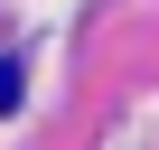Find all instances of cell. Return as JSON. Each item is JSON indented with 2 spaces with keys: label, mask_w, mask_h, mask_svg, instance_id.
I'll use <instances>...</instances> for the list:
<instances>
[{
  "label": "cell",
  "mask_w": 159,
  "mask_h": 150,
  "mask_svg": "<svg viewBox=\"0 0 159 150\" xmlns=\"http://www.w3.org/2000/svg\"><path fill=\"white\" fill-rule=\"evenodd\" d=\"M0 103H19V66L10 56H0Z\"/></svg>",
  "instance_id": "obj_1"
}]
</instances>
